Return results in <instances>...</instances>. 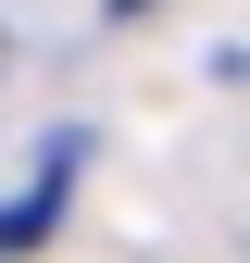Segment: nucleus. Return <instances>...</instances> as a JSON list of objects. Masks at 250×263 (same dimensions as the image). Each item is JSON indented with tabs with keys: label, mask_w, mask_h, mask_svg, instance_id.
Returning a JSON list of instances; mask_svg holds the SVG:
<instances>
[{
	"label": "nucleus",
	"mask_w": 250,
	"mask_h": 263,
	"mask_svg": "<svg viewBox=\"0 0 250 263\" xmlns=\"http://www.w3.org/2000/svg\"><path fill=\"white\" fill-rule=\"evenodd\" d=\"M75 151H88L75 125H50V138H38V176H25V201L0 213V251H38L50 226H62V188H75Z\"/></svg>",
	"instance_id": "1"
}]
</instances>
